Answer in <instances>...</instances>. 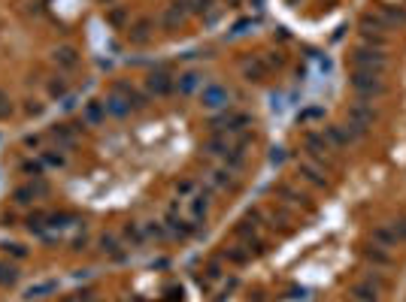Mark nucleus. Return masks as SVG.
<instances>
[{
  "label": "nucleus",
  "instance_id": "f257e3e1",
  "mask_svg": "<svg viewBox=\"0 0 406 302\" xmlns=\"http://www.w3.org/2000/svg\"><path fill=\"white\" fill-rule=\"evenodd\" d=\"M352 85H355L361 94H379L382 91L379 73H373V70H358V73L352 76Z\"/></svg>",
  "mask_w": 406,
  "mask_h": 302
},
{
  "label": "nucleus",
  "instance_id": "f03ea898",
  "mask_svg": "<svg viewBox=\"0 0 406 302\" xmlns=\"http://www.w3.org/2000/svg\"><path fill=\"white\" fill-rule=\"evenodd\" d=\"M382 64H385V58L379 55V51H358L355 55V67H361V70H373L376 73Z\"/></svg>",
  "mask_w": 406,
  "mask_h": 302
},
{
  "label": "nucleus",
  "instance_id": "7ed1b4c3",
  "mask_svg": "<svg viewBox=\"0 0 406 302\" xmlns=\"http://www.w3.org/2000/svg\"><path fill=\"white\" fill-rule=\"evenodd\" d=\"M227 100V94L221 91V88H209V91L203 94V106H221Z\"/></svg>",
  "mask_w": 406,
  "mask_h": 302
},
{
  "label": "nucleus",
  "instance_id": "20e7f679",
  "mask_svg": "<svg viewBox=\"0 0 406 302\" xmlns=\"http://www.w3.org/2000/svg\"><path fill=\"white\" fill-rule=\"evenodd\" d=\"M149 88H152L155 94H167V91H170V79H167V76H152V79H149Z\"/></svg>",
  "mask_w": 406,
  "mask_h": 302
},
{
  "label": "nucleus",
  "instance_id": "39448f33",
  "mask_svg": "<svg viewBox=\"0 0 406 302\" xmlns=\"http://www.w3.org/2000/svg\"><path fill=\"white\" fill-rule=\"evenodd\" d=\"M15 278H19L15 266H0V284H12Z\"/></svg>",
  "mask_w": 406,
  "mask_h": 302
},
{
  "label": "nucleus",
  "instance_id": "423d86ee",
  "mask_svg": "<svg viewBox=\"0 0 406 302\" xmlns=\"http://www.w3.org/2000/svg\"><path fill=\"white\" fill-rule=\"evenodd\" d=\"M194 85H197V76H182V85H179V88H182V91H191Z\"/></svg>",
  "mask_w": 406,
  "mask_h": 302
},
{
  "label": "nucleus",
  "instance_id": "0eeeda50",
  "mask_svg": "<svg viewBox=\"0 0 406 302\" xmlns=\"http://www.w3.org/2000/svg\"><path fill=\"white\" fill-rule=\"evenodd\" d=\"M58 58L70 67V64H76V58H73V51H70V48H64V51H58Z\"/></svg>",
  "mask_w": 406,
  "mask_h": 302
}]
</instances>
